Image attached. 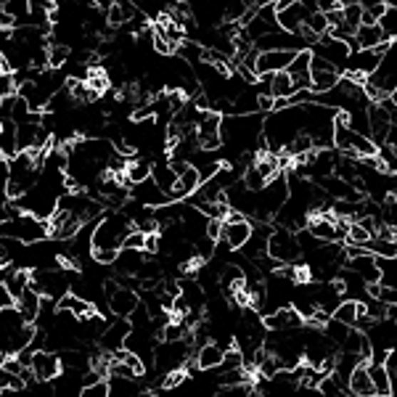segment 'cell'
<instances>
[{"label":"cell","mask_w":397,"mask_h":397,"mask_svg":"<svg viewBox=\"0 0 397 397\" xmlns=\"http://www.w3.org/2000/svg\"><path fill=\"white\" fill-rule=\"evenodd\" d=\"M35 336V326L24 321V315L19 313L16 305L0 307V355L9 358L24 350Z\"/></svg>","instance_id":"cell-1"},{"label":"cell","mask_w":397,"mask_h":397,"mask_svg":"<svg viewBox=\"0 0 397 397\" xmlns=\"http://www.w3.org/2000/svg\"><path fill=\"white\" fill-rule=\"evenodd\" d=\"M133 228L128 215L122 212H109L103 215L101 220H96L91 233L93 249H122V239L128 236V231Z\"/></svg>","instance_id":"cell-2"},{"label":"cell","mask_w":397,"mask_h":397,"mask_svg":"<svg viewBox=\"0 0 397 397\" xmlns=\"http://www.w3.org/2000/svg\"><path fill=\"white\" fill-rule=\"evenodd\" d=\"M265 252H268L270 257L276 259V262H302V249H299V244L294 239V231H289V228H281L278 225L276 231L268 233V244H265Z\"/></svg>","instance_id":"cell-3"},{"label":"cell","mask_w":397,"mask_h":397,"mask_svg":"<svg viewBox=\"0 0 397 397\" xmlns=\"http://www.w3.org/2000/svg\"><path fill=\"white\" fill-rule=\"evenodd\" d=\"M185 358H188V342L183 339H175V342H165L154 347V363H157V371L167 373L172 368H183Z\"/></svg>","instance_id":"cell-4"},{"label":"cell","mask_w":397,"mask_h":397,"mask_svg":"<svg viewBox=\"0 0 397 397\" xmlns=\"http://www.w3.org/2000/svg\"><path fill=\"white\" fill-rule=\"evenodd\" d=\"M339 77H342V72L336 66L313 53V58H310V91L313 93L329 91V88L339 83Z\"/></svg>","instance_id":"cell-5"},{"label":"cell","mask_w":397,"mask_h":397,"mask_svg":"<svg viewBox=\"0 0 397 397\" xmlns=\"http://www.w3.org/2000/svg\"><path fill=\"white\" fill-rule=\"evenodd\" d=\"M310 48H313L315 56L326 58V61L336 66L339 72L344 69V61H347V56H350V48H347V43H344V40H336V37H331V35L318 37V40H315Z\"/></svg>","instance_id":"cell-6"},{"label":"cell","mask_w":397,"mask_h":397,"mask_svg":"<svg viewBox=\"0 0 397 397\" xmlns=\"http://www.w3.org/2000/svg\"><path fill=\"white\" fill-rule=\"evenodd\" d=\"M29 368L35 373V379L43 381H53L58 373H61V363H58V355L51 350H35L32 352V361H29Z\"/></svg>","instance_id":"cell-7"},{"label":"cell","mask_w":397,"mask_h":397,"mask_svg":"<svg viewBox=\"0 0 397 397\" xmlns=\"http://www.w3.org/2000/svg\"><path fill=\"white\" fill-rule=\"evenodd\" d=\"M294 53L297 51H257V56H254V74L259 77V74L287 69Z\"/></svg>","instance_id":"cell-8"},{"label":"cell","mask_w":397,"mask_h":397,"mask_svg":"<svg viewBox=\"0 0 397 397\" xmlns=\"http://www.w3.org/2000/svg\"><path fill=\"white\" fill-rule=\"evenodd\" d=\"M138 302H140L138 292H133V289H128V287H117V292L109 294V299H106L111 315H117V318H128V315L135 310Z\"/></svg>","instance_id":"cell-9"},{"label":"cell","mask_w":397,"mask_h":397,"mask_svg":"<svg viewBox=\"0 0 397 397\" xmlns=\"http://www.w3.org/2000/svg\"><path fill=\"white\" fill-rule=\"evenodd\" d=\"M133 199H138L143 207H151V210L170 202V196H167L151 177H146V180H140V183L133 185Z\"/></svg>","instance_id":"cell-10"},{"label":"cell","mask_w":397,"mask_h":397,"mask_svg":"<svg viewBox=\"0 0 397 397\" xmlns=\"http://www.w3.org/2000/svg\"><path fill=\"white\" fill-rule=\"evenodd\" d=\"M307 11L302 9V3L299 0H289L284 9L276 11V21L281 29H287V32H299L302 29V21H305Z\"/></svg>","instance_id":"cell-11"},{"label":"cell","mask_w":397,"mask_h":397,"mask_svg":"<svg viewBox=\"0 0 397 397\" xmlns=\"http://www.w3.org/2000/svg\"><path fill=\"white\" fill-rule=\"evenodd\" d=\"M366 371H368V379H371V384H373V395L389 397L392 392H395V387H392V379H389L387 368H384V363L366 361Z\"/></svg>","instance_id":"cell-12"},{"label":"cell","mask_w":397,"mask_h":397,"mask_svg":"<svg viewBox=\"0 0 397 397\" xmlns=\"http://www.w3.org/2000/svg\"><path fill=\"white\" fill-rule=\"evenodd\" d=\"M146 257V252L143 249H128V247H122V252H117V257H114V268L120 276H135L140 268V262Z\"/></svg>","instance_id":"cell-13"},{"label":"cell","mask_w":397,"mask_h":397,"mask_svg":"<svg viewBox=\"0 0 397 397\" xmlns=\"http://www.w3.org/2000/svg\"><path fill=\"white\" fill-rule=\"evenodd\" d=\"M347 392L355 397H373V384H371V379H368L366 363H358V366L350 371V376H347Z\"/></svg>","instance_id":"cell-14"},{"label":"cell","mask_w":397,"mask_h":397,"mask_svg":"<svg viewBox=\"0 0 397 397\" xmlns=\"http://www.w3.org/2000/svg\"><path fill=\"white\" fill-rule=\"evenodd\" d=\"M133 329L130 326L128 318H120V321H114V324H109L106 329H103V334L98 336L103 344V350H117V347H122V342H125V336H128V331Z\"/></svg>","instance_id":"cell-15"},{"label":"cell","mask_w":397,"mask_h":397,"mask_svg":"<svg viewBox=\"0 0 397 397\" xmlns=\"http://www.w3.org/2000/svg\"><path fill=\"white\" fill-rule=\"evenodd\" d=\"M40 299H43V297L37 294L32 287H27L21 294L16 297V299H14V305H16L19 313L24 315V321H27V324H35L37 310H40Z\"/></svg>","instance_id":"cell-16"},{"label":"cell","mask_w":397,"mask_h":397,"mask_svg":"<svg viewBox=\"0 0 397 397\" xmlns=\"http://www.w3.org/2000/svg\"><path fill=\"white\" fill-rule=\"evenodd\" d=\"M56 307H58V310H66V313H72V315H77V318H85L88 313H93V310H96V307L88 302V299H83V297L74 294V292H72V294L66 292V294L58 297V299H56Z\"/></svg>","instance_id":"cell-17"},{"label":"cell","mask_w":397,"mask_h":397,"mask_svg":"<svg viewBox=\"0 0 397 397\" xmlns=\"http://www.w3.org/2000/svg\"><path fill=\"white\" fill-rule=\"evenodd\" d=\"M352 37H355V46L358 48H373L384 40V32H381V27L373 21V24H361V27H355Z\"/></svg>","instance_id":"cell-18"},{"label":"cell","mask_w":397,"mask_h":397,"mask_svg":"<svg viewBox=\"0 0 397 397\" xmlns=\"http://www.w3.org/2000/svg\"><path fill=\"white\" fill-rule=\"evenodd\" d=\"M222 363V350L215 342H204L196 352V366L202 371H212Z\"/></svg>","instance_id":"cell-19"},{"label":"cell","mask_w":397,"mask_h":397,"mask_svg":"<svg viewBox=\"0 0 397 397\" xmlns=\"http://www.w3.org/2000/svg\"><path fill=\"white\" fill-rule=\"evenodd\" d=\"M146 177H151V162H146V159H130L128 167H125V172H122V180H125V185H135L140 183V180H146Z\"/></svg>","instance_id":"cell-20"},{"label":"cell","mask_w":397,"mask_h":397,"mask_svg":"<svg viewBox=\"0 0 397 397\" xmlns=\"http://www.w3.org/2000/svg\"><path fill=\"white\" fill-rule=\"evenodd\" d=\"M151 180H154L165 194H170L172 185L177 183V175H175V170L170 167V162H154V167H151Z\"/></svg>","instance_id":"cell-21"},{"label":"cell","mask_w":397,"mask_h":397,"mask_svg":"<svg viewBox=\"0 0 397 397\" xmlns=\"http://www.w3.org/2000/svg\"><path fill=\"white\" fill-rule=\"evenodd\" d=\"M363 310V302H358V299H350V297H342V302L334 307L331 318H336V321H342V324L352 326V321L358 318V313Z\"/></svg>","instance_id":"cell-22"},{"label":"cell","mask_w":397,"mask_h":397,"mask_svg":"<svg viewBox=\"0 0 397 397\" xmlns=\"http://www.w3.org/2000/svg\"><path fill=\"white\" fill-rule=\"evenodd\" d=\"M3 287H6V292L11 294V299H16V297L29 287V270L27 268H16L9 278H6V281H3Z\"/></svg>","instance_id":"cell-23"},{"label":"cell","mask_w":397,"mask_h":397,"mask_svg":"<svg viewBox=\"0 0 397 397\" xmlns=\"http://www.w3.org/2000/svg\"><path fill=\"white\" fill-rule=\"evenodd\" d=\"M376 24H379L381 32H384V40H395L397 37V9L395 6H387L384 14L376 19Z\"/></svg>","instance_id":"cell-24"},{"label":"cell","mask_w":397,"mask_h":397,"mask_svg":"<svg viewBox=\"0 0 397 397\" xmlns=\"http://www.w3.org/2000/svg\"><path fill=\"white\" fill-rule=\"evenodd\" d=\"M69 53H72V48L69 46L53 43V46L48 48V69H64L66 61H69Z\"/></svg>","instance_id":"cell-25"},{"label":"cell","mask_w":397,"mask_h":397,"mask_svg":"<svg viewBox=\"0 0 397 397\" xmlns=\"http://www.w3.org/2000/svg\"><path fill=\"white\" fill-rule=\"evenodd\" d=\"M324 336L329 339V342H334V344H342V339L347 336V331H350V326L347 324H342V321H336V318H329L324 326Z\"/></svg>","instance_id":"cell-26"},{"label":"cell","mask_w":397,"mask_h":397,"mask_svg":"<svg viewBox=\"0 0 397 397\" xmlns=\"http://www.w3.org/2000/svg\"><path fill=\"white\" fill-rule=\"evenodd\" d=\"M24 381H21V376L19 373H11V371H6L3 366H0V395L3 392H24Z\"/></svg>","instance_id":"cell-27"},{"label":"cell","mask_w":397,"mask_h":397,"mask_svg":"<svg viewBox=\"0 0 397 397\" xmlns=\"http://www.w3.org/2000/svg\"><path fill=\"white\" fill-rule=\"evenodd\" d=\"M80 397H109V384H106V379H98L93 381V384H83Z\"/></svg>","instance_id":"cell-28"},{"label":"cell","mask_w":397,"mask_h":397,"mask_svg":"<svg viewBox=\"0 0 397 397\" xmlns=\"http://www.w3.org/2000/svg\"><path fill=\"white\" fill-rule=\"evenodd\" d=\"M117 252H120V249H93L91 259H96L98 265H111V262H114V257H117Z\"/></svg>","instance_id":"cell-29"},{"label":"cell","mask_w":397,"mask_h":397,"mask_svg":"<svg viewBox=\"0 0 397 397\" xmlns=\"http://www.w3.org/2000/svg\"><path fill=\"white\" fill-rule=\"evenodd\" d=\"M6 305H14V299H11V294L6 292V287L0 284V307H6Z\"/></svg>","instance_id":"cell-30"},{"label":"cell","mask_w":397,"mask_h":397,"mask_svg":"<svg viewBox=\"0 0 397 397\" xmlns=\"http://www.w3.org/2000/svg\"><path fill=\"white\" fill-rule=\"evenodd\" d=\"M0 3H6V0H0Z\"/></svg>","instance_id":"cell-31"},{"label":"cell","mask_w":397,"mask_h":397,"mask_svg":"<svg viewBox=\"0 0 397 397\" xmlns=\"http://www.w3.org/2000/svg\"><path fill=\"white\" fill-rule=\"evenodd\" d=\"M0 74H6V72H0Z\"/></svg>","instance_id":"cell-32"}]
</instances>
